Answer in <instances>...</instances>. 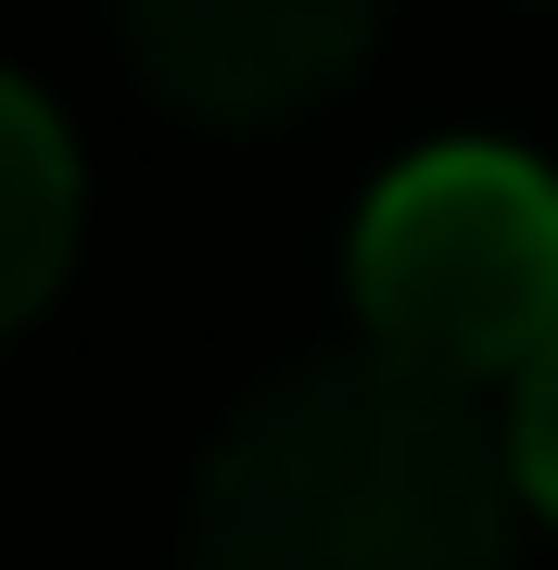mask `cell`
<instances>
[{
	"label": "cell",
	"mask_w": 558,
	"mask_h": 570,
	"mask_svg": "<svg viewBox=\"0 0 558 570\" xmlns=\"http://www.w3.org/2000/svg\"><path fill=\"white\" fill-rule=\"evenodd\" d=\"M520 469L470 381L317 355L242 393L190 482V570H508Z\"/></svg>",
	"instance_id": "6da1fadb"
},
{
	"label": "cell",
	"mask_w": 558,
	"mask_h": 570,
	"mask_svg": "<svg viewBox=\"0 0 558 570\" xmlns=\"http://www.w3.org/2000/svg\"><path fill=\"white\" fill-rule=\"evenodd\" d=\"M355 317L432 381H520L558 343V178L508 140L393 165L355 216Z\"/></svg>",
	"instance_id": "7a4b0ae2"
},
{
	"label": "cell",
	"mask_w": 558,
	"mask_h": 570,
	"mask_svg": "<svg viewBox=\"0 0 558 570\" xmlns=\"http://www.w3.org/2000/svg\"><path fill=\"white\" fill-rule=\"evenodd\" d=\"M140 89L190 127H292L381 51L393 0H115Z\"/></svg>",
	"instance_id": "3957f363"
},
{
	"label": "cell",
	"mask_w": 558,
	"mask_h": 570,
	"mask_svg": "<svg viewBox=\"0 0 558 570\" xmlns=\"http://www.w3.org/2000/svg\"><path fill=\"white\" fill-rule=\"evenodd\" d=\"M77 266V140L26 77H0V343Z\"/></svg>",
	"instance_id": "277c9868"
},
{
	"label": "cell",
	"mask_w": 558,
	"mask_h": 570,
	"mask_svg": "<svg viewBox=\"0 0 558 570\" xmlns=\"http://www.w3.org/2000/svg\"><path fill=\"white\" fill-rule=\"evenodd\" d=\"M508 469H520V508L558 520V343L520 367V406H508Z\"/></svg>",
	"instance_id": "5b68a950"
}]
</instances>
